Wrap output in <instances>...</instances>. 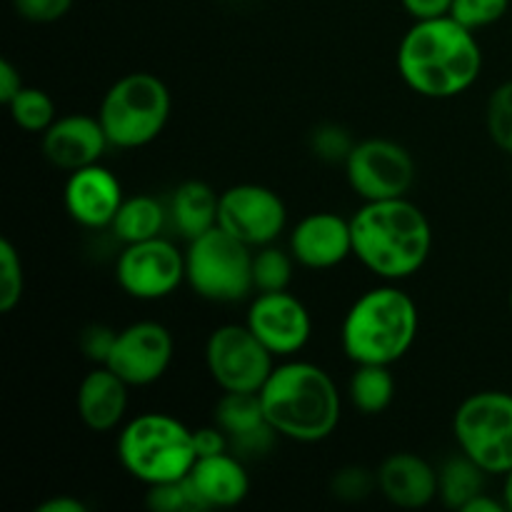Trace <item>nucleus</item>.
Segmentation results:
<instances>
[{"label": "nucleus", "mask_w": 512, "mask_h": 512, "mask_svg": "<svg viewBox=\"0 0 512 512\" xmlns=\"http://www.w3.org/2000/svg\"><path fill=\"white\" fill-rule=\"evenodd\" d=\"M398 73L423 98H458L478 83L483 48L475 30L465 28L453 15L415 20L398 45Z\"/></svg>", "instance_id": "nucleus-1"}, {"label": "nucleus", "mask_w": 512, "mask_h": 512, "mask_svg": "<svg viewBox=\"0 0 512 512\" xmlns=\"http://www.w3.org/2000/svg\"><path fill=\"white\" fill-rule=\"evenodd\" d=\"M353 255L385 283L413 278L433 250L430 220L413 200L390 198L363 203L350 218Z\"/></svg>", "instance_id": "nucleus-2"}, {"label": "nucleus", "mask_w": 512, "mask_h": 512, "mask_svg": "<svg viewBox=\"0 0 512 512\" xmlns=\"http://www.w3.org/2000/svg\"><path fill=\"white\" fill-rule=\"evenodd\" d=\"M265 420L293 443H323L340 423V393L330 373L308 360L285 358L260 388Z\"/></svg>", "instance_id": "nucleus-3"}, {"label": "nucleus", "mask_w": 512, "mask_h": 512, "mask_svg": "<svg viewBox=\"0 0 512 512\" xmlns=\"http://www.w3.org/2000/svg\"><path fill=\"white\" fill-rule=\"evenodd\" d=\"M415 300L395 283L370 288L355 300L340 325V345L355 365H395L418 338Z\"/></svg>", "instance_id": "nucleus-4"}, {"label": "nucleus", "mask_w": 512, "mask_h": 512, "mask_svg": "<svg viewBox=\"0 0 512 512\" xmlns=\"http://www.w3.org/2000/svg\"><path fill=\"white\" fill-rule=\"evenodd\" d=\"M118 460L145 488L188 478L198 460L193 428L168 413L138 415L120 428Z\"/></svg>", "instance_id": "nucleus-5"}, {"label": "nucleus", "mask_w": 512, "mask_h": 512, "mask_svg": "<svg viewBox=\"0 0 512 512\" xmlns=\"http://www.w3.org/2000/svg\"><path fill=\"white\" fill-rule=\"evenodd\" d=\"M173 110L170 90L158 75L128 73L115 80L100 100L98 118L110 148L135 150L153 143Z\"/></svg>", "instance_id": "nucleus-6"}, {"label": "nucleus", "mask_w": 512, "mask_h": 512, "mask_svg": "<svg viewBox=\"0 0 512 512\" xmlns=\"http://www.w3.org/2000/svg\"><path fill=\"white\" fill-rule=\"evenodd\" d=\"M253 253L220 225L190 240L185 250V283L210 303H240L255 290Z\"/></svg>", "instance_id": "nucleus-7"}, {"label": "nucleus", "mask_w": 512, "mask_h": 512, "mask_svg": "<svg viewBox=\"0 0 512 512\" xmlns=\"http://www.w3.org/2000/svg\"><path fill=\"white\" fill-rule=\"evenodd\" d=\"M453 438L460 453L488 475L512 468V393L480 390L468 395L453 415Z\"/></svg>", "instance_id": "nucleus-8"}, {"label": "nucleus", "mask_w": 512, "mask_h": 512, "mask_svg": "<svg viewBox=\"0 0 512 512\" xmlns=\"http://www.w3.org/2000/svg\"><path fill=\"white\" fill-rule=\"evenodd\" d=\"M205 365L223 393H260L275 368V355L255 338L248 325L228 323L210 333Z\"/></svg>", "instance_id": "nucleus-9"}, {"label": "nucleus", "mask_w": 512, "mask_h": 512, "mask_svg": "<svg viewBox=\"0 0 512 512\" xmlns=\"http://www.w3.org/2000/svg\"><path fill=\"white\" fill-rule=\"evenodd\" d=\"M343 165L348 185L363 203L405 198L415 183L413 155L388 138L360 140Z\"/></svg>", "instance_id": "nucleus-10"}, {"label": "nucleus", "mask_w": 512, "mask_h": 512, "mask_svg": "<svg viewBox=\"0 0 512 512\" xmlns=\"http://www.w3.org/2000/svg\"><path fill=\"white\" fill-rule=\"evenodd\" d=\"M120 290L135 300H163L185 283V253L168 238L125 245L115 263Z\"/></svg>", "instance_id": "nucleus-11"}, {"label": "nucleus", "mask_w": 512, "mask_h": 512, "mask_svg": "<svg viewBox=\"0 0 512 512\" xmlns=\"http://www.w3.org/2000/svg\"><path fill=\"white\" fill-rule=\"evenodd\" d=\"M218 225L255 250L275 243L283 235L288 208L268 185L240 183L220 193Z\"/></svg>", "instance_id": "nucleus-12"}, {"label": "nucleus", "mask_w": 512, "mask_h": 512, "mask_svg": "<svg viewBox=\"0 0 512 512\" xmlns=\"http://www.w3.org/2000/svg\"><path fill=\"white\" fill-rule=\"evenodd\" d=\"M175 340L165 325L155 320H138L118 330V340L108 358V368L125 380L130 388L153 385L168 373L173 363Z\"/></svg>", "instance_id": "nucleus-13"}, {"label": "nucleus", "mask_w": 512, "mask_h": 512, "mask_svg": "<svg viewBox=\"0 0 512 512\" xmlns=\"http://www.w3.org/2000/svg\"><path fill=\"white\" fill-rule=\"evenodd\" d=\"M245 325L275 358L283 360L298 355L313 335L310 310L288 290L255 295L245 315Z\"/></svg>", "instance_id": "nucleus-14"}, {"label": "nucleus", "mask_w": 512, "mask_h": 512, "mask_svg": "<svg viewBox=\"0 0 512 512\" xmlns=\"http://www.w3.org/2000/svg\"><path fill=\"white\" fill-rule=\"evenodd\" d=\"M123 200V183L103 163H93L73 170L68 180H65V210H68L73 223H78L80 228H110Z\"/></svg>", "instance_id": "nucleus-15"}, {"label": "nucleus", "mask_w": 512, "mask_h": 512, "mask_svg": "<svg viewBox=\"0 0 512 512\" xmlns=\"http://www.w3.org/2000/svg\"><path fill=\"white\" fill-rule=\"evenodd\" d=\"M295 263L308 270H330L353 255V225L330 210L310 213L300 220L288 238Z\"/></svg>", "instance_id": "nucleus-16"}, {"label": "nucleus", "mask_w": 512, "mask_h": 512, "mask_svg": "<svg viewBox=\"0 0 512 512\" xmlns=\"http://www.w3.org/2000/svg\"><path fill=\"white\" fill-rule=\"evenodd\" d=\"M108 148L110 140L98 115H60L43 133V155L50 165L65 173L100 163Z\"/></svg>", "instance_id": "nucleus-17"}, {"label": "nucleus", "mask_w": 512, "mask_h": 512, "mask_svg": "<svg viewBox=\"0 0 512 512\" xmlns=\"http://www.w3.org/2000/svg\"><path fill=\"white\" fill-rule=\"evenodd\" d=\"M185 480L193 490L198 512L235 508L250 493L248 470H245L240 455L230 453V450L198 458Z\"/></svg>", "instance_id": "nucleus-18"}, {"label": "nucleus", "mask_w": 512, "mask_h": 512, "mask_svg": "<svg viewBox=\"0 0 512 512\" xmlns=\"http://www.w3.org/2000/svg\"><path fill=\"white\" fill-rule=\"evenodd\" d=\"M375 473L380 495L395 508H428L440 493V473L415 453L388 455Z\"/></svg>", "instance_id": "nucleus-19"}, {"label": "nucleus", "mask_w": 512, "mask_h": 512, "mask_svg": "<svg viewBox=\"0 0 512 512\" xmlns=\"http://www.w3.org/2000/svg\"><path fill=\"white\" fill-rule=\"evenodd\" d=\"M128 390L120 375H115L108 365H95L78 385L75 408L85 428L93 433H108L125 420L128 413Z\"/></svg>", "instance_id": "nucleus-20"}, {"label": "nucleus", "mask_w": 512, "mask_h": 512, "mask_svg": "<svg viewBox=\"0 0 512 512\" xmlns=\"http://www.w3.org/2000/svg\"><path fill=\"white\" fill-rule=\"evenodd\" d=\"M220 195L205 180H185L173 190L168 203V218L180 238H200L218 225Z\"/></svg>", "instance_id": "nucleus-21"}, {"label": "nucleus", "mask_w": 512, "mask_h": 512, "mask_svg": "<svg viewBox=\"0 0 512 512\" xmlns=\"http://www.w3.org/2000/svg\"><path fill=\"white\" fill-rule=\"evenodd\" d=\"M165 223H168V208L158 198H153V195H133V198L123 200L110 230H113L120 243L130 245L160 238Z\"/></svg>", "instance_id": "nucleus-22"}, {"label": "nucleus", "mask_w": 512, "mask_h": 512, "mask_svg": "<svg viewBox=\"0 0 512 512\" xmlns=\"http://www.w3.org/2000/svg\"><path fill=\"white\" fill-rule=\"evenodd\" d=\"M440 473V493L438 498L448 510L463 512L465 505L480 493H485V470L465 453L453 455L443 463Z\"/></svg>", "instance_id": "nucleus-23"}, {"label": "nucleus", "mask_w": 512, "mask_h": 512, "mask_svg": "<svg viewBox=\"0 0 512 512\" xmlns=\"http://www.w3.org/2000/svg\"><path fill=\"white\" fill-rule=\"evenodd\" d=\"M348 398L358 413H385L395 398V378L390 365H355V373L348 383Z\"/></svg>", "instance_id": "nucleus-24"}, {"label": "nucleus", "mask_w": 512, "mask_h": 512, "mask_svg": "<svg viewBox=\"0 0 512 512\" xmlns=\"http://www.w3.org/2000/svg\"><path fill=\"white\" fill-rule=\"evenodd\" d=\"M215 423L228 433L230 440L268 428L260 393H223L215 405Z\"/></svg>", "instance_id": "nucleus-25"}, {"label": "nucleus", "mask_w": 512, "mask_h": 512, "mask_svg": "<svg viewBox=\"0 0 512 512\" xmlns=\"http://www.w3.org/2000/svg\"><path fill=\"white\" fill-rule=\"evenodd\" d=\"M295 258L290 250L278 248L275 243L255 248L253 253V283L258 293L288 290L293 280Z\"/></svg>", "instance_id": "nucleus-26"}, {"label": "nucleus", "mask_w": 512, "mask_h": 512, "mask_svg": "<svg viewBox=\"0 0 512 512\" xmlns=\"http://www.w3.org/2000/svg\"><path fill=\"white\" fill-rule=\"evenodd\" d=\"M8 113L13 123L25 133H40L43 135L50 125L55 123V103L45 90L30 88L23 85L18 95L8 103Z\"/></svg>", "instance_id": "nucleus-27"}, {"label": "nucleus", "mask_w": 512, "mask_h": 512, "mask_svg": "<svg viewBox=\"0 0 512 512\" xmlns=\"http://www.w3.org/2000/svg\"><path fill=\"white\" fill-rule=\"evenodd\" d=\"M23 258L8 238L0 240V313H13L23 300Z\"/></svg>", "instance_id": "nucleus-28"}, {"label": "nucleus", "mask_w": 512, "mask_h": 512, "mask_svg": "<svg viewBox=\"0 0 512 512\" xmlns=\"http://www.w3.org/2000/svg\"><path fill=\"white\" fill-rule=\"evenodd\" d=\"M485 123H488L490 140L498 145L503 153L512 155V80L498 85L488 98L485 110Z\"/></svg>", "instance_id": "nucleus-29"}, {"label": "nucleus", "mask_w": 512, "mask_h": 512, "mask_svg": "<svg viewBox=\"0 0 512 512\" xmlns=\"http://www.w3.org/2000/svg\"><path fill=\"white\" fill-rule=\"evenodd\" d=\"M355 140L343 125L335 123H323L310 133V150H313L315 158H320L323 163H345L348 155L353 153Z\"/></svg>", "instance_id": "nucleus-30"}, {"label": "nucleus", "mask_w": 512, "mask_h": 512, "mask_svg": "<svg viewBox=\"0 0 512 512\" xmlns=\"http://www.w3.org/2000/svg\"><path fill=\"white\" fill-rule=\"evenodd\" d=\"M378 490V473H370L363 465H348L340 468L330 480V493L343 503H360L368 500L370 493Z\"/></svg>", "instance_id": "nucleus-31"}, {"label": "nucleus", "mask_w": 512, "mask_h": 512, "mask_svg": "<svg viewBox=\"0 0 512 512\" xmlns=\"http://www.w3.org/2000/svg\"><path fill=\"white\" fill-rule=\"evenodd\" d=\"M510 8V0H453V8H450V15H453L458 23H463L465 28L470 30H483L495 25L498 20L505 18Z\"/></svg>", "instance_id": "nucleus-32"}, {"label": "nucleus", "mask_w": 512, "mask_h": 512, "mask_svg": "<svg viewBox=\"0 0 512 512\" xmlns=\"http://www.w3.org/2000/svg\"><path fill=\"white\" fill-rule=\"evenodd\" d=\"M145 505L153 512H198L193 490L188 480H170V483L148 485Z\"/></svg>", "instance_id": "nucleus-33"}, {"label": "nucleus", "mask_w": 512, "mask_h": 512, "mask_svg": "<svg viewBox=\"0 0 512 512\" xmlns=\"http://www.w3.org/2000/svg\"><path fill=\"white\" fill-rule=\"evenodd\" d=\"M18 18L28 20V23H55V20L65 18L73 8L75 0H10Z\"/></svg>", "instance_id": "nucleus-34"}, {"label": "nucleus", "mask_w": 512, "mask_h": 512, "mask_svg": "<svg viewBox=\"0 0 512 512\" xmlns=\"http://www.w3.org/2000/svg\"><path fill=\"white\" fill-rule=\"evenodd\" d=\"M115 340H118V330L108 328V325H88V328L80 333V350H83L85 358L95 365L108 363L110 353L115 348Z\"/></svg>", "instance_id": "nucleus-35"}, {"label": "nucleus", "mask_w": 512, "mask_h": 512, "mask_svg": "<svg viewBox=\"0 0 512 512\" xmlns=\"http://www.w3.org/2000/svg\"><path fill=\"white\" fill-rule=\"evenodd\" d=\"M193 440H195V450H198V458H205V455H218L230 450V438L218 423L205 425V428H195L193 430Z\"/></svg>", "instance_id": "nucleus-36"}, {"label": "nucleus", "mask_w": 512, "mask_h": 512, "mask_svg": "<svg viewBox=\"0 0 512 512\" xmlns=\"http://www.w3.org/2000/svg\"><path fill=\"white\" fill-rule=\"evenodd\" d=\"M400 3L413 20L443 18V15H450V8H453V0H400Z\"/></svg>", "instance_id": "nucleus-37"}, {"label": "nucleus", "mask_w": 512, "mask_h": 512, "mask_svg": "<svg viewBox=\"0 0 512 512\" xmlns=\"http://www.w3.org/2000/svg\"><path fill=\"white\" fill-rule=\"evenodd\" d=\"M23 85L25 83L20 78V70L8 58L0 60V103L8 105L23 90Z\"/></svg>", "instance_id": "nucleus-38"}, {"label": "nucleus", "mask_w": 512, "mask_h": 512, "mask_svg": "<svg viewBox=\"0 0 512 512\" xmlns=\"http://www.w3.org/2000/svg\"><path fill=\"white\" fill-rule=\"evenodd\" d=\"M35 512H88V505L80 498H73V495H55V498L40 503Z\"/></svg>", "instance_id": "nucleus-39"}, {"label": "nucleus", "mask_w": 512, "mask_h": 512, "mask_svg": "<svg viewBox=\"0 0 512 512\" xmlns=\"http://www.w3.org/2000/svg\"><path fill=\"white\" fill-rule=\"evenodd\" d=\"M508 508H505L503 500H495L490 498L488 493H480L478 498L470 500L468 505H465L463 512H505Z\"/></svg>", "instance_id": "nucleus-40"}, {"label": "nucleus", "mask_w": 512, "mask_h": 512, "mask_svg": "<svg viewBox=\"0 0 512 512\" xmlns=\"http://www.w3.org/2000/svg\"><path fill=\"white\" fill-rule=\"evenodd\" d=\"M503 503L508 512H512V468L503 475Z\"/></svg>", "instance_id": "nucleus-41"}, {"label": "nucleus", "mask_w": 512, "mask_h": 512, "mask_svg": "<svg viewBox=\"0 0 512 512\" xmlns=\"http://www.w3.org/2000/svg\"><path fill=\"white\" fill-rule=\"evenodd\" d=\"M510 310H512V288H510Z\"/></svg>", "instance_id": "nucleus-42"}]
</instances>
